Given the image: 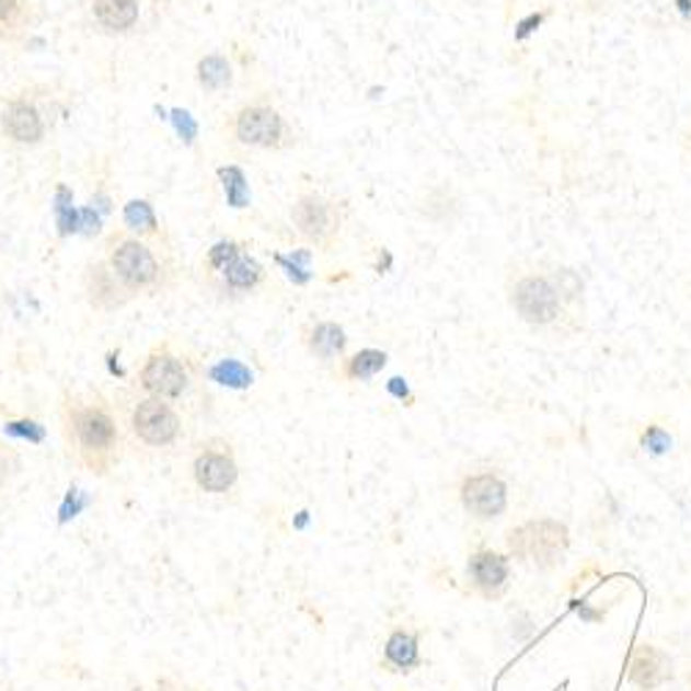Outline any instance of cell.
<instances>
[{
  "label": "cell",
  "instance_id": "1",
  "mask_svg": "<svg viewBox=\"0 0 691 691\" xmlns=\"http://www.w3.org/2000/svg\"><path fill=\"white\" fill-rule=\"evenodd\" d=\"M59 415L70 453H76L87 471L105 476L117 465L123 453V426L114 404L103 393H67Z\"/></svg>",
  "mask_w": 691,
  "mask_h": 691
},
{
  "label": "cell",
  "instance_id": "2",
  "mask_svg": "<svg viewBox=\"0 0 691 691\" xmlns=\"http://www.w3.org/2000/svg\"><path fill=\"white\" fill-rule=\"evenodd\" d=\"M103 257L114 268L119 283L136 299L166 293L177 283V263L172 250L147 244V241L136 239V235H130L123 227H117V230H111L105 235Z\"/></svg>",
  "mask_w": 691,
  "mask_h": 691
},
{
  "label": "cell",
  "instance_id": "3",
  "mask_svg": "<svg viewBox=\"0 0 691 691\" xmlns=\"http://www.w3.org/2000/svg\"><path fill=\"white\" fill-rule=\"evenodd\" d=\"M197 279L219 302H241L268 285V268L246 250L244 241L221 239L205 250Z\"/></svg>",
  "mask_w": 691,
  "mask_h": 691
},
{
  "label": "cell",
  "instance_id": "4",
  "mask_svg": "<svg viewBox=\"0 0 691 691\" xmlns=\"http://www.w3.org/2000/svg\"><path fill=\"white\" fill-rule=\"evenodd\" d=\"M224 139L241 150L257 152H285L297 147V130L288 123L283 111L277 108L272 97L261 94L255 100H246L239 108L227 114Z\"/></svg>",
  "mask_w": 691,
  "mask_h": 691
},
{
  "label": "cell",
  "instance_id": "5",
  "mask_svg": "<svg viewBox=\"0 0 691 691\" xmlns=\"http://www.w3.org/2000/svg\"><path fill=\"white\" fill-rule=\"evenodd\" d=\"M197 377L205 379V368L199 366L197 357L172 337H163V341L152 343L141 360L139 371H136V384L141 393L156 395V399L181 401L192 390Z\"/></svg>",
  "mask_w": 691,
  "mask_h": 691
},
{
  "label": "cell",
  "instance_id": "6",
  "mask_svg": "<svg viewBox=\"0 0 691 691\" xmlns=\"http://www.w3.org/2000/svg\"><path fill=\"white\" fill-rule=\"evenodd\" d=\"M288 219H291L293 233L304 244L330 255L341 246L343 227H346V205L330 197V194L308 188V192H299L293 197Z\"/></svg>",
  "mask_w": 691,
  "mask_h": 691
},
{
  "label": "cell",
  "instance_id": "7",
  "mask_svg": "<svg viewBox=\"0 0 691 691\" xmlns=\"http://www.w3.org/2000/svg\"><path fill=\"white\" fill-rule=\"evenodd\" d=\"M506 299H509V308L515 310L517 319L534 330H551L567 319V302L558 293L553 274H511L506 283Z\"/></svg>",
  "mask_w": 691,
  "mask_h": 691
},
{
  "label": "cell",
  "instance_id": "8",
  "mask_svg": "<svg viewBox=\"0 0 691 691\" xmlns=\"http://www.w3.org/2000/svg\"><path fill=\"white\" fill-rule=\"evenodd\" d=\"M128 424L130 437L145 448H172L183 440L186 421L183 413L175 407V401L156 399V395H134L128 404Z\"/></svg>",
  "mask_w": 691,
  "mask_h": 691
},
{
  "label": "cell",
  "instance_id": "9",
  "mask_svg": "<svg viewBox=\"0 0 691 691\" xmlns=\"http://www.w3.org/2000/svg\"><path fill=\"white\" fill-rule=\"evenodd\" d=\"M0 130L14 147H39L50 134V117L34 89L14 92L0 105Z\"/></svg>",
  "mask_w": 691,
  "mask_h": 691
},
{
  "label": "cell",
  "instance_id": "10",
  "mask_svg": "<svg viewBox=\"0 0 691 691\" xmlns=\"http://www.w3.org/2000/svg\"><path fill=\"white\" fill-rule=\"evenodd\" d=\"M239 459L233 442L224 437H208L199 442L192 459V476L203 493L224 495L239 484Z\"/></svg>",
  "mask_w": 691,
  "mask_h": 691
},
{
  "label": "cell",
  "instance_id": "11",
  "mask_svg": "<svg viewBox=\"0 0 691 691\" xmlns=\"http://www.w3.org/2000/svg\"><path fill=\"white\" fill-rule=\"evenodd\" d=\"M81 288L83 299H87V304L94 313H119V310L128 308L130 302H136L134 293L119 283V277L114 274V268L108 266V261H105L103 255L92 257V261L83 266Z\"/></svg>",
  "mask_w": 691,
  "mask_h": 691
},
{
  "label": "cell",
  "instance_id": "12",
  "mask_svg": "<svg viewBox=\"0 0 691 691\" xmlns=\"http://www.w3.org/2000/svg\"><path fill=\"white\" fill-rule=\"evenodd\" d=\"M459 498H462L468 515H473L476 520H495L509 506V487L493 471L471 473L459 487Z\"/></svg>",
  "mask_w": 691,
  "mask_h": 691
},
{
  "label": "cell",
  "instance_id": "13",
  "mask_svg": "<svg viewBox=\"0 0 691 691\" xmlns=\"http://www.w3.org/2000/svg\"><path fill=\"white\" fill-rule=\"evenodd\" d=\"M299 341H302L304 352L321 366H332V362L337 366L343 357L349 355V335H346L343 324L332 319H319L304 324L302 332H299Z\"/></svg>",
  "mask_w": 691,
  "mask_h": 691
},
{
  "label": "cell",
  "instance_id": "14",
  "mask_svg": "<svg viewBox=\"0 0 691 691\" xmlns=\"http://www.w3.org/2000/svg\"><path fill=\"white\" fill-rule=\"evenodd\" d=\"M92 23L108 36L134 34L141 20V0H87Z\"/></svg>",
  "mask_w": 691,
  "mask_h": 691
},
{
  "label": "cell",
  "instance_id": "15",
  "mask_svg": "<svg viewBox=\"0 0 691 691\" xmlns=\"http://www.w3.org/2000/svg\"><path fill=\"white\" fill-rule=\"evenodd\" d=\"M123 230H128L136 239L147 241L152 246H161V250H172V239H169V230L163 227L161 216H158L156 205L150 199H128L123 205Z\"/></svg>",
  "mask_w": 691,
  "mask_h": 691
},
{
  "label": "cell",
  "instance_id": "16",
  "mask_svg": "<svg viewBox=\"0 0 691 691\" xmlns=\"http://www.w3.org/2000/svg\"><path fill=\"white\" fill-rule=\"evenodd\" d=\"M468 578L484 598H498L509 584V558L495 551L473 553L468 562Z\"/></svg>",
  "mask_w": 691,
  "mask_h": 691
},
{
  "label": "cell",
  "instance_id": "17",
  "mask_svg": "<svg viewBox=\"0 0 691 691\" xmlns=\"http://www.w3.org/2000/svg\"><path fill=\"white\" fill-rule=\"evenodd\" d=\"M36 23L34 0H0V42L18 45Z\"/></svg>",
  "mask_w": 691,
  "mask_h": 691
},
{
  "label": "cell",
  "instance_id": "18",
  "mask_svg": "<svg viewBox=\"0 0 691 691\" xmlns=\"http://www.w3.org/2000/svg\"><path fill=\"white\" fill-rule=\"evenodd\" d=\"M388 366V352L382 349H360L343 357L335 366V379L341 382H371Z\"/></svg>",
  "mask_w": 691,
  "mask_h": 691
},
{
  "label": "cell",
  "instance_id": "19",
  "mask_svg": "<svg viewBox=\"0 0 691 691\" xmlns=\"http://www.w3.org/2000/svg\"><path fill=\"white\" fill-rule=\"evenodd\" d=\"M194 78L205 94H221L233 87L235 67L227 53H205L194 67Z\"/></svg>",
  "mask_w": 691,
  "mask_h": 691
},
{
  "label": "cell",
  "instance_id": "20",
  "mask_svg": "<svg viewBox=\"0 0 691 691\" xmlns=\"http://www.w3.org/2000/svg\"><path fill=\"white\" fill-rule=\"evenodd\" d=\"M384 664L393 672H413L421 667V647L418 636L413 631L395 627L384 642Z\"/></svg>",
  "mask_w": 691,
  "mask_h": 691
},
{
  "label": "cell",
  "instance_id": "21",
  "mask_svg": "<svg viewBox=\"0 0 691 691\" xmlns=\"http://www.w3.org/2000/svg\"><path fill=\"white\" fill-rule=\"evenodd\" d=\"M205 379L221 384V388L246 390L255 382V373H252V368L246 366V362L235 360V357H227V360H219L216 366L205 368Z\"/></svg>",
  "mask_w": 691,
  "mask_h": 691
},
{
  "label": "cell",
  "instance_id": "22",
  "mask_svg": "<svg viewBox=\"0 0 691 691\" xmlns=\"http://www.w3.org/2000/svg\"><path fill=\"white\" fill-rule=\"evenodd\" d=\"M219 181L230 208H246L250 205V183H246L244 169L235 166V163L219 166Z\"/></svg>",
  "mask_w": 691,
  "mask_h": 691
},
{
  "label": "cell",
  "instance_id": "23",
  "mask_svg": "<svg viewBox=\"0 0 691 691\" xmlns=\"http://www.w3.org/2000/svg\"><path fill=\"white\" fill-rule=\"evenodd\" d=\"M640 446H642V451L650 453V457H667V453L672 451L675 440L664 426L647 424L640 435Z\"/></svg>",
  "mask_w": 691,
  "mask_h": 691
},
{
  "label": "cell",
  "instance_id": "24",
  "mask_svg": "<svg viewBox=\"0 0 691 691\" xmlns=\"http://www.w3.org/2000/svg\"><path fill=\"white\" fill-rule=\"evenodd\" d=\"M553 279H556L558 293H562L567 304L578 302V299L584 297V279L578 277V272H573V268H556V272H553Z\"/></svg>",
  "mask_w": 691,
  "mask_h": 691
},
{
  "label": "cell",
  "instance_id": "25",
  "mask_svg": "<svg viewBox=\"0 0 691 691\" xmlns=\"http://www.w3.org/2000/svg\"><path fill=\"white\" fill-rule=\"evenodd\" d=\"M3 431L12 437H20V440H28V442H45L47 431L39 421H31V418H20V421H9L3 424Z\"/></svg>",
  "mask_w": 691,
  "mask_h": 691
},
{
  "label": "cell",
  "instance_id": "26",
  "mask_svg": "<svg viewBox=\"0 0 691 691\" xmlns=\"http://www.w3.org/2000/svg\"><path fill=\"white\" fill-rule=\"evenodd\" d=\"M548 20V12H529L526 18H520L515 23V42L517 45H523V42H529L531 36L537 34V31L542 28V23Z\"/></svg>",
  "mask_w": 691,
  "mask_h": 691
},
{
  "label": "cell",
  "instance_id": "27",
  "mask_svg": "<svg viewBox=\"0 0 691 691\" xmlns=\"http://www.w3.org/2000/svg\"><path fill=\"white\" fill-rule=\"evenodd\" d=\"M388 393L393 395L395 401H401V404H413V401H415V395H413V390H410L407 379H401V377L390 379V382H388Z\"/></svg>",
  "mask_w": 691,
  "mask_h": 691
},
{
  "label": "cell",
  "instance_id": "28",
  "mask_svg": "<svg viewBox=\"0 0 691 691\" xmlns=\"http://www.w3.org/2000/svg\"><path fill=\"white\" fill-rule=\"evenodd\" d=\"M675 9H678L680 20H686V23H689L691 20V0H675Z\"/></svg>",
  "mask_w": 691,
  "mask_h": 691
},
{
  "label": "cell",
  "instance_id": "29",
  "mask_svg": "<svg viewBox=\"0 0 691 691\" xmlns=\"http://www.w3.org/2000/svg\"><path fill=\"white\" fill-rule=\"evenodd\" d=\"M304 523H308V511H299V517H297V529H304Z\"/></svg>",
  "mask_w": 691,
  "mask_h": 691
},
{
  "label": "cell",
  "instance_id": "30",
  "mask_svg": "<svg viewBox=\"0 0 691 691\" xmlns=\"http://www.w3.org/2000/svg\"><path fill=\"white\" fill-rule=\"evenodd\" d=\"M686 147H689V152H691V130H689V136H686Z\"/></svg>",
  "mask_w": 691,
  "mask_h": 691
},
{
  "label": "cell",
  "instance_id": "31",
  "mask_svg": "<svg viewBox=\"0 0 691 691\" xmlns=\"http://www.w3.org/2000/svg\"><path fill=\"white\" fill-rule=\"evenodd\" d=\"M158 691H169V689H158Z\"/></svg>",
  "mask_w": 691,
  "mask_h": 691
}]
</instances>
